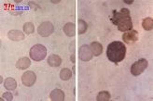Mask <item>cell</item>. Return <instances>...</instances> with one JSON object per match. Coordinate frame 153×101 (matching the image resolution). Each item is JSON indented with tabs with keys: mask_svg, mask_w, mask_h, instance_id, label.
<instances>
[{
	"mask_svg": "<svg viewBox=\"0 0 153 101\" xmlns=\"http://www.w3.org/2000/svg\"><path fill=\"white\" fill-rule=\"evenodd\" d=\"M47 61L51 67H59L62 64V59H61L60 56L56 55V54H52V55L49 56Z\"/></svg>",
	"mask_w": 153,
	"mask_h": 101,
	"instance_id": "14",
	"label": "cell"
},
{
	"mask_svg": "<svg viewBox=\"0 0 153 101\" xmlns=\"http://www.w3.org/2000/svg\"><path fill=\"white\" fill-rule=\"evenodd\" d=\"M4 87L7 90L13 91L17 88V82L12 77H7L4 82Z\"/></svg>",
	"mask_w": 153,
	"mask_h": 101,
	"instance_id": "15",
	"label": "cell"
},
{
	"mask_svg": "<svg viewBox=\"0 0 153 101\" xmlns=\"http://www.w3.org/2000/svg\"><path fill=\"white\" fill-rule=\"evenodd\" d=\"M149 66V62L146 59H140L137 61L134 62L133 65L131 66V70H130V72L131 73L134 75V76H138L140 74H142L145 71H146V69L148 68Z\"/></svg>",
	"mask_w": 153,
	"mask_h": 101,
	"instance_id": "3",
	"label": "cell"
},
{
	"mask_svg": "<svg viewBox=\"0 0 153 101\" xmlns=\"http://www.w3.org/2000/svg\"><path fill=\"white\" fill-rule=\"evenodd\" d=\"M36 81V75L32 71L25 72L22 76V84L25 85L27 87H30V86H32V85H34Z\"/></svg>",
	"mask_w": 153,
	"mask_h": 101,
	"instance_id": "7",
	"label": "cell"
},
{
	"mask_svg": "<svg viewBox=\"0 0 153 101\" xmlns=\"http://www.w3.org/2000/svg\"><path fill=\"white\" fill-rule=\"evenodd\" d=\"M64 33L66 34V36L73 37L76 34V25L73 22H67L65 24L64 28Z\"/></svg>",
	"mask_w": 153,
	"mask_h": 101,
	"instance_id": "13",
	"label": "cell"
},
{
	"mask_svg": "<svg viewBox=\"0 0 153 101\" xmlns=\"http://www.w3.org/2000/svg\"><path fill=\"white\" fill-rule=\"evenodd\" d=\"M122 40H123L125 44H129V45L136 42L138 40V32L134 29L128 31V32H125L123 35H122Z\"/></svg>",
	"mask_w": 153,
	"mask_h": 101,
	"instance_id": "8",
	"label": "cell"
},
{
	"mask_svg": "<svg viewBox=\"0 0 153 101\" xmlns=\"http://www.w3.org/2000/svg\"><path fill=\"white\" fill-rule=\"evenodd\" d=\"M142 27L146 31H152L153 30V19L152 18H146L142 20Z\"/></svg>",
	"mask_w": 153,
	"mask_h": 101,
	"instance_id": "19",
	"label": "cell"
},
{
	"mask_svg": "<svg viewBox=\"0 0 153 101\" xmlns=\"http://www.w3.org/2000/svg\"><path fill=\"white\" fill-rule=\"evenodd\" d=\"M0 80H1V81H0V83H2V82H3V78H2V76H0Z\"/></svg>",
	"mask_w": 153,
	"mask_h": 101,
	"instance_id": "28",
	"label": "cell"
},
{
	"mask_svg": "<svg viewBox=\"0 0 153 101\" xmlns=\"http://www.w3.org/2000/svg\"><path fill=\"white\" fill-rule=\"evenodd\" d=\"M28 6L30 7V9H32V10H40V7L36 5L35 2H29L28 3Z\"/></svg>",
	"mask_w": 153,
	"mask_h": 101,
	"instance_id": "23",
	"label": "cell"
},
{
	"mask_svg": "<svg viewBox=\"0 0 153 101\" xmlns=\"http://www.w3.org/2000/svg\"><path fill=\"white\" fill-rule=\"evenodd\" d=\"M111 98V95L110 93L108 91H101L98 93V95L96 97V100L97 101H108Z\"/></svg>",
	"mask_w": 153,
	"mask_h": 101,
	"instance_id": "18",
	"label": "cell"
},
{
	"mask_svg": "<svg viewBox=\"0 0 153 101\" xmlns=\"http://www.w3.org/2000/svg\"><path fill=\"white\" fill-rule=\"evenodd\" d=\"M78 24H79V30H78V33L79 34H84L87 32V29H88V23L83 20H79L78 21Z\"/></svg>",
	"mask_w": 153,
	"mask_h": 101,
	"instance_id": "20",
	"label": "cell"
},
{
	"mask_svg": "<svg viewBox=\"0 0 153 101\" xmlns=\"http://www.w3.org/2000/svg\"><path fill=\"white\" fill-rule=\"evenodd\" d=\"M30 58L35 61H42L47 57V48L41 44L33 45L29 52Z\"/></svg>",
	"mask_w": 153,
	"mask_h": 101,
	"instance_id": "2",
	"label": "cell"
},
{
	"mask_svg": "<svg viewBox=\"0 0 153 101\" xmlns=\"http://www.w3.org/2000/svg\"><path fill=\"white\" fill-rule=\"evenodd\" d=\"M72 75H73L72 72L70 71L69 69H67V68L62 69V70H61V72H60V78H61V80H62V81L70 80Z\"/></svg>",
	"mask_w": 153,
	"mask_h": 101,
	"instance_id": "17",
	"label": "cell"
},
{
	"mask_svg": "<svg viewBox=\"0 0 153 101\" xmlns=\"http://www.w3.org/2000/svg\"><path fill=\"white\" fill-rule=\"evenodd\" d=\"M70 60L73 62V63H75V62H76V59H75V54H72V55L70 56Z\"/></svg>",
	"mask_w": 153,
	"mask_h": 101,
	"instance_id": "24",
	"label": "cell"
},
{
	"mask_svg": "<svg viewBox=\"0 0 153 101\" xmlns=\"http://www.w3.org/2000/svg\"><path fill=\"white\" fill-rule=\"evenodd\" d=\"M7 37L11 41H15V42H18V41H22L25 40V34L21 32L19 30H11L7 33Z\"/></svg>",
	"mask_w": 153,
	"mask_h": 101,
	"instance_id": "9",
	"label": "cell"
},
{
	"mask_svg": "<svg viewBox=\"0 0 153 101\" xmlns=\"http://www.w3.org/2000/svg\"><path fill=\"white\" fill-rule=\"evenodd\" d=\"M24 32L26 34H31L35 32V25L32 22H26L24 25Z\"/></svg>",
	"mask_w": 153,
	"mask_h": 101,
	"instance_id": "21",
	"label": "cell"
},
{
	"mask_svg": "<svg viewBox=\"0 0 153 101\" xmlns=\"http://www.w3.org/2000/svg\"><path fill=\"white\" fill-rule=\"evenodd\" d=\"M90 48L91 50L93 55L95 57H99L103 53V45L99 42H93L90 45Z\"/></svg>",
	"mask_w": 153,
	"mask_h": 101,
	"instance_id": "12",
	"label": "cell"
},
{
	"mask_svg": "<svg viewBox=\"0 0 153 101\" xmlns=\"http://www.w3.org/2000/svg\"><path fill=\"white\" fill-rule=\"evenodd\" d=\"M129 18H131V16H130V10L126 9V7H123L120 11L113 10V17L111 18V21L114 25H117L120 21Z\"/></svg>",
	"mask_w": 153,
	"mask_h": 101,
	"instance_id": "5",
	"label": "cell"
},
{
	"mask_svg": "<svg viewBox=\"0 0 153 101\" xmlns=\"http://www.w3.org/2000/svg\"><path fill=\"white\" fill-rule=\"evenodd\" d=\"M3 100H7V101H11L13 99V95L10 92H5L3 96H2V98Z\"/></svg>",
	"mask_w": 153,
	"mask_h": 101,
	"instance_id": "22",
	"label": "cell"
},
{
	"mask_svg": "<svg viewBox=\"0 0 153 101\" xmlns=\"http://www.w3.org/2000/svg\"><path fill=\"white\" fill-rule=\"evenodd\" d=\"M93 53L90 48V45H81L79 49V58L81 61H90L93 59Z\"/></svg>",
	"mask_w": 153,
	"mask_h": 101,
	"instance_id": "6",
	"label": "cell"
},
{
	"mask_svg": "<svg viewBox=\"0 0 153 101\" xmlns=\"http://www.w3.org/2000/svg\"><path fill=\"white\" fill-rule=\"evenodd\" d=\"M75 69H76V68H75V66H74L73 69H72V73H73V74H75Z\"/></svg>",
	"mask_w": 153,
	"mask_h": 101,
	"instance_id": "27",
	"label": "cell"
},
{
	"mask_svg": "<svg viewBox=\"0 0 153 101\" xmlns=\"http://www.w3.org/2000/svg\"><path fill=\"white\" fill-rule=\"evenodd\" d=\"M51 4H58V3H60V1H51Z\"/></svg>",
	"mask_w": 153,
	"mask_h": 101,
	"instance_id": "26",
	"label": "cell"
},
{
	"mask_svg": "<svg viewBox=\"0 0 153 101\" xmlns=\"http://www.w3.org/2000/svg\"><path fill=\"white\" fill-rule=\"evenodd\" d=\"M37 33L42 37H49L54 33V25L51 21H44L38 26Z\"/></svg>",
	"mask_w": 153,
	"mask_h": 101,
	"instance_id": "4",
	"label": "cell"
},
{
	"mask_svg": "<svg viewBox=\"0 0 153 101\" xmlns=\"http://www.w3.org/2000/svg\"><path fill=\"white\" fill-rule=\"evenodd\" d=\"M126 5H132L133 3H134V1L133 0H131V1H123Z\"/></svg>",
	"mask_w": 153,
	"mask_h": 101,
	"instance_id": "25",
	"label": "cell"
},
{
	"mask_svg": "<svg viewBox=\"0 0 153 101\" xmlns=\"http://www.w3.org/2000/svg\"><path fill=\"white\" fill-rule=\"evenodd\" d=\"M30 65H31V60L30 59L25 57V58H21L17 62H16V68L19 70H25L27 69Z\"/></svg>",
	"mask_w": 153,
	"mask_h": 101,
	"instance_id": "16",
	"label": "cell"
},
{
	"mask_svg": "<svg viewBox=\"0 0 153 101\" xmlns=\"http://www.w3.org/2000/svg\"><path fill=\"white\" fill-rule=\"evenodd\" d=\"M50 97L52 101H64L65 98V92L62 89H54L51 92Z\"/></svg>",
	"mask_w": 153,
	"mask_h": 101,
	"instance_id": "11",
	"label": "cell"
},
{
	"mask_svg": "<svg viewBox=\"0 0 153 101\" xmlns=\"http://www.w3.org/2000/svg\"><path fill=\"white\" fill-rule=\"evenodd\" d=\"M117 27H118V30L120 31V32H128V31L132 30L133 29L132 19L129 18V19H126V20L120 21L117 24Z\"/></svg>",
	"mask_w": 153,
	"mask_h": 101,
	"instance_id": "10",
	"label": "cell"
},
{
	"mask_svg": "<svg viewBox=\"0 0 153 101\" xmlns=\"http://www.w3.org/2000/svg\"><path fill=\"white\" fill-rule=\"evenodd\" d=\"M126 56V45L120 41L111 42L106 48V57L113 62L115 65H118L119 62H121Z\"/></svg>",
	"mask_w": 153,
	"mask_h": 101,
	"instance_id": "1",
	"label": "cell"
}]
</instances>
